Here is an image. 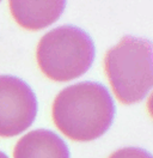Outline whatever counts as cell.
Returning <instances> with one entry per match:
<instances>
[{"label": "cell", "mask_w": 153, "mask_h": 158, "mask_svg": "<svg viewBox=\"0 0 153 158\" xmlns=\"http://www.w3.org/2000/svg\"><path fill=\"white\" fill-rule=\"evenodd\" d=\"M115 106L109 91L93 81H81L61 90L54 99L55 126L74 141H92L110 128Z\"/></svg>", "instance_id": "6da1fadb"}, {"label": "cell", "mask_w": 153, "mask_h": 158, "mask_svg": "<svg viewBox=\"0 0 153 158\" xmlns=\"http://www.w3.org/2000/svg\"><path fill=\"white\" fill-rule=\"evenodd\" d=\"M104 69L116 98L124 104L143 101L152 89V42L124 36L106 52Z\"/></svg>", "instance_id": "7a4b0ae2"}, {"label": "cell", "mask_w": 153, "mask_h": 158, "mask_svg": "<svg viewBox=\"0 0 153 158\" xmlns=\"http://www.w3.org/2000/svg\"><path fill=\"white\" fill-rule=\"evenodd\" d=\"M95 59L90 35L74 25H61L42 36L36 49L41 72L54 81H69L83 76Z\"/></svg>", "instance_id": "3957f363"}, {"label": "cell", "mask_w": 153, "mask_h": 158, "mask_svg": "<svg viewBox=\"0 0 153 158\" xmlns=\"http://www.w3.org/2000/svg\"><path fill=\"white\" fill-rule=\"evenodd\" d=\"M37 113V99L28 84L12 76H0V137L27 131Z\"/></svg>", "instance_id": "277c9868"}, {"label": "cell", "mask_w": 153, "mask_h": 158, "mask_svg": "<svg viewBox=\"0 0 153 158\" xmlns=\"http://www.w3.org/2000/svg\"><path fill=\"white\" fill-rule=\"evenodd\" d=\"M65 1H10L12 17L22 28L31 31L44 29L59 19Z\"/></svg>", "instance_id": "5b68a950"}, {"label": "cell", "mask_w": 153, "mask_h": 158, "mask_svg": "<svg viewBox=\"0 0 153 158\" xmlns=\"http://www.w3.org/2000/svg\"><path fill=\"white\" fill-rule=\"evenodd\" d=\"M13 158H69L66 143L52 131L35 129L19 139Z\"/></svg>", "instance_id": "8992f818"}, {"label": "cell", "mask_w": 153, "mask_h": 158, "mask_svg": "<svg viewBox=\"0 0 153 158\" xmlns=\"http://www.w3.org/2000/svg\"><path fill=\"white\" fill-rule=\"evenodd\" d=\"M109 158H152V156L143 148H124L113 152Z\"/></svg>", "instance_id": "52a82bcc"}, {"label": "cell", "mask_w": 153, "mask_h": 158, "mask_svg": "<svg viewBox=\"0 0 153 158\" xmlns=\"http://www.w3.org/2000/svg\"><path fill=\"white\" fill-rule=\"evenodd\" d=\"M0 158H9V157H7V156H6L4 152H1V151H0Z\"/></svg>", "instance_id": "ba28073f"}]
</instances>
